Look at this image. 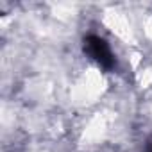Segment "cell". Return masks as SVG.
<instances>
[{
    "instance_id": "cell-1",
    "label": "cell",
    "mask_w": 152,
    "mask_h": 152,
    "mask_svg": "<svg viewBox=\"0 0 152 152\" xmlns=\"http://www.w3.org/2000/svg\"><path fill=\"white\" fill-rule=\"evenodd\" d=\"M84 52H86L97 64H100L104 70L115 68V56H113L109 45H107L102 38L93 36V34L88 36V38H84Z\"/></svg>"
},
{
    "instance_id": "cell-2",
    "label": "cell",
    "mask_w": 152,
    "mask_h": 152,
    "mask_svg": "<svg viewBox=\"0 0 152 152\" xmlns=\"http://www.w3.org/2000/svg\"><path fill=\"white\" fill-rule=\"evenodd\" d=\"M145 152H152V138L148 140V143H147V148H145Z\"/></svg>"
}]
</instances>
